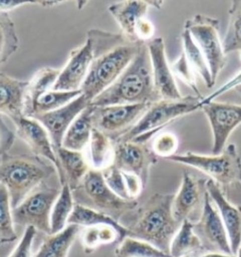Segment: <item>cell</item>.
Here are the masks:
<instances>
[{
	"label": "cell",
	"mask_w": 241,
	"mask_h": 257,
	"mask_svg": "<svg viewBox=\"0 0 241 257\" xmlns=\"http://www.w3.org/2000/svg\"><path fill=\"white\" fill-rule=\"evenodd\" d=\"M192 228L201 242L203 250L233 254L222 219L211 201L207 191L204 195L203 211Z\"/></svg>",
	"instance_id": "8fae6325"
},
{
	"label": "cell",
	"mask_w": 241,
	"mask_h": 257,
	"mask_svg": "<svg viewBox=\"0 0 241 257\" xmlns=\"http://www.w3.org/2000/svg\"><path fill=\"white\" fill-rule=\"evenodd\" d=\"M72 194L75 204L101 212L119 222L139 206L137 200H125L115 194L105 183L102 172L92 169L72 190Z\"/></svg>",
	"instance_id": "8992f818"
},
{
	"label": "cell",
	"mask_w": 241,
	"mask_h": 257,
	"mask_svg": "<svg viewBox=\"0 0 241 257\" xmlns=\"http://www.w3.org/2000/svg\"><path fill=\"white\" fill-rule=\"evenodd\" d=\"M228 14V28L222 42L225 55L241 51V1H232Z\"/></svg>",
	"instance_id": "1f68e13d"
},
{
	"label": "cell",
	"mask_w": 241,
	"mask_h": 257,
	"mask_svg": "<svg viewBox=\"0 0 241 257\" xmlns=\"http://www.w3.org/2000/svg\"><path fill=\"white\" fill-rule=\"evenodd\" d=\"M36 228L28 226L23 234L20 241L9 257H32V244L36 235Z\"/></svg>",
	"instance_id": "f35d334b"
},
{
	"label": "cell",
	"mask_w": 241,
	"mask_h": 257,
	"mask_svg": "<svg viewBox=\"0 0 241 257\" xmlns=\"http://www.w3.org/2000/svg\"><path fill=\"white\" fill-rule=\"evenodd\" d=\"M146 45L150 55L154 84L159 97L163 100L182 98L173 70L168 62L164 40L161 37L152 39Z\"/></svg>",
	"instance_id": "e0dca14e"
},
{
	"label": "cell",
	"mask_w": 241,
	"mask_h": 257,
	"mask_svg": "<svg viewBox=\"0 0 241 257\" xmlns=\"http://www.w3.org/2000/svg\"><path fill=\"white\" fill-rule=\"evenodd\" d=\"M181 39L183 44L182 52L185 54L188 60V64L195 73L196 76L198 75L202 77L206 88L210 89L215 85V83L213 82L210 69L208 67V64L203 56V52L201 51L199 46H197L190 32L186 28H184L183 30V32L181 34Z\"/></svg>",
	"instance_id": "83f0119b"
},
{
	"label": "cell",
	"mask_w": 241,
	"mask_h": 257,
	"mask_svg": "<svg viewBox=\"0 0 241 257\" xmlns=\"http://www.w3.org/2000/svg\"><path fill=\"white\" fill-rule=\"evenodd\" d=\"M218 24L219 21L216 18L198 14L188 19L184 25V28L190 32L197 46L203 52L210 69L214 83H216L218 75L224 68L227 61L218 35Z\"/></svg>",
	"instance_id": "9c48e42d"
},
{
	"label": "cell",
	"mask_w": 241,
	"mask_h": 257,
	"mask_svg": "<svg viewBox=\"0 0 241 257\" xmlns=\"http://www.w3.org/2000/svg\"><path fill=\"white\" fill-rule=\"evenodd\" d=\"M150 106V104L93 106V127L115 143L135 125Z\"/></svg>",
	"instance_id": "30bf717a"
},
{
	"label": "cell",
	"mask_w": 241,
	"mask_h": 257,
	"mask_svg": "<svg viewBox=\"0 0 241 257\" xmlns=\"http://www.w3.org/2000/svg\"><path fill=\"white\" fill-rule=\"evenodd\" d=\"M179 141L175 134L169 131L158 132L152 142L150 148L157 158L169 159L175 155Z\"/></svg>",
	"instance_id": "d590c367"
},
{
	"label": "cell",
	"mask_w": 241,
	"mask_h": 257,
	"mask_svg": "<svg viewBox=\"0 0 241 257\" xmlns=\"http://www.w3.org/2000/svg\"><path fill=\"white\" fill-rule=\"evenodd\" d=\"M60 193V189L50 187L45 182L39 185L13 209L15 225L32 226L47 235L51 234L50 216Z\"/></svg>",
	"instance_id": "ba28073f"
},
{
	"label": "cell",
	"mask_w": 241,
	"mask_h": 257,
	"mask_svg": "<svg viewBox=\"0 0 241 257\" xmlns=\"http://www.w3.org/2000/svg\"><path fill=\"white\" fill-rule=\"evenodd\" d=\"M92 46L89 39L82 46L74 49L64 67L60 69V75L53 87L54 91H80L89 74L92 61Z\"/></svg>",
	"instance_id": "2e32d148"
},
{
	"label": "cell",
	"mask_w": 241,
	"mask_h": 257,
	"mask_svg": "<svg viewBox=\"0 0 241 257\" xmlns=\"http://www.w3.org/2000/svg\"><path fill=\"white\" fill-rule=\"evenodd\" d=\"M236 257H241V245L240 247H239V249H238V251H237V254H236Z\"/></svg>",
	"instance_id": "7dc6e473"
},
{
	"label": "cell",
	"mask_w": 241,
	"mask_h": 257,
	"mask_svg": "<svg viewBox=\"0 0 241 257\" xmlns=\"http://www.w3.org/2000/svg\"><path fill=\"white\" fill-rule=\"evenodd\" d=\"M75 207L72 189L67 184L62 186L57 201L53 205L50 216L51 234L61 232L68 225V219Z\"/></svg>",
	"instance_id": "f546056e"
},
{
	"label": "cell",
	"mask_w": 241,
	"mask_h": 257,
	"mask_svg": "<svg viewBox=\"0 0 241 257\" xmlns=\"http://www.w3.org/2000/svg\"><path fill=\"white\" fill-rule=\"evenodd\" d=\"M149 7L148 1L134 0L115 3L107 10L120 26L122 34L132 42H138L136 38V29L140 21L146 17Z\"/></svg>",
	"instance_id": "44dd1931"
},
{
	"label": "cell",
	"mask_w": 241,
	"mask_h": 257,
	"mask_svg": "<svg viewBox=\"0 0 241 257\" xmlns=\"http://www.w3.org/2000/svg\"><path fill=\"white\" fill-rule=\"evenodd\" d=\"M81 94V91H60L51 90L47 91L36 101L31 117L58 109L61 106L67 105L68 103L80 96Z\"/></svg>",
	"instance_id": "836d02e7"
},
{
	"label": "cell",
	"mask_w": 241,
	"mask_h": 257,
	"mask_svg": "<svg viewBox=\"0 0 241 257\" xmlns=\"http://www.w3.org/2000/svg\"><path fill=\"white\" fill-rule=\"evenodd\" d=\"M241 85V72L238 73L236 76H233L232 79H230L227 83L222 85L219 89H218L217 91L212 92L211 94H209L207 97H204L201 102V105L203 106V104H206V103H209L211 101H215V99L218 98L220 95L224 94L227 91H230V90H233L235 87ZM202 108V107H201Z\"/></svg>",
	"instance_id": "ee69618b"
},
{
	"label": "cell",
	"mask_w": 241,
	"mask_h": 257,
	"mask_svg": "<svg viewBox=\"0 0 241 257\" xmlns=\"http://www.w3.org/2000/svg\"><path fill=\"white\" fill-rule=\"evenodd\" d=\"M157 162L158 158L146 144L114 143L113 165L122 172L139 176L144 187L148 183L151 167Z\"/></svg>",
	"instance_id": "5bb4252c"
},
{
	"label": "cell",
	"mask_w": 241,
	"mask_h": 257,
	"mask_svg": "<svg viewBox=\"0 0 241 257\" xmlns=\"http://www.w3.org/2000/svg\"><path fill=\"white\" fill-rule=\"evenodd\" d=\"M102 174L104 176L105 183L115 194L125 200H130L128 197L126 181L122 171L114 165H111L102 171Z\"/></svg>",
	"instance_id": "74e56055"
},
{
	"label": "cell",
	"mask_w": 241,
	"mask_h": 257,
	"mask_svg": "<svg viewBox=\"0 0 241 257\" xmlns=\"http://www.w3.org/2000/svg\"><path fill=\"white\" fill-rule=\"evenodd\" d=\"M201 109L212 130V154L219 155L225 149L228 138L241 123V105L211 101L203 104Z\"/></svg>",
	"instance_id": "7c38bea8"
},
{
	"label": "cell",
	"mask_w": 241,
	"mask_h": 257,
	"mask_svg": "<svg viewBox=\"0 0 241 257\" xmlns=\"http://www.w3.org/2000/svg\"><path fill=\"white\" fill-rule=\"evenodd\" d=\"M74 224L79 227L100 226L108 225L111 226L118 233V240L123 241L128 236V230L127 227L119 221L112 219L111 217L103 214L101 212L93 210L89 207L80 204H75L74 210L68 219V225Z\"/></svg>",
	"instance_id": "cb8c5ba5"
},
{
	"label": "cell",
	"mask_w": 241,
	"mask_h": 257,
	"mask_svg": "<svg viewBox=\"0 0 241 257\" xmlns=\"http://www.w3.org/2000/svg\"><path fill=\"white\" fill-rule=\"evenodd\" d=\"M80 228L69 224L60 233L47 235L34 257H68L69 250L79 234Z\"/></svg>",
	"instance_id": "484cf974"
},
{
	"label": "cell",
	"mask_w": 241,
	"mask_h": 257,
	"mask_svg": "<svg viewBox=\"0 0 241 257\" xmlns=\"http://www.w3.org/2000/svg\"><path fill=\"white\" fill-rule=\"evenodd\" d=\"M173 198L174 194L152 195L126 226L128 236L148 242L170 255L171 243L182 224L173 217Z\"/></svg>",
	"instance_id": "3957f363"
},
{
	"label": "cell",
	"mask_w": 241,
	"mask_h": 257,
	"mask_svg": "<svg viewBox=\"0 0 241 257\" xmlns=\"http://www.w3.org/2000/svg\"><path fill=\"white\" fill-rule=\"evenodd\" d=\"M0 159V185L8 189L13 209L39 185L57 174L55 167L36 156L5 154Z\"/></svg>",
	"instance_id": "277c9868"
},
{
	"label": "cell",
	"mask_w": 241,
	"mask_h": 257,
	"mask_svg": "<svg viewBox=\"0 0 241 257\" xmlns=\"http://www.w3.org/2000/svg\"><path fill=\"white\" fill-rule=\"evenodd\" d=\"M206 191L225 226L232 253L236 255L241 245V206L231 204L222 189L211 179L206 181Z\"/></svg>",
	"instance_id": "d6986e66"
},
{
	"label": "cell",
	"mask_w": 241,
	"mask_h": 257,
	"mask_svg": "<svg viewBox=\"0 0 241 257\" xmlns=\"http://www.w3.org/2000/svg\"><path fill=\"white\" fill-rule=\"evenodd\" d=\"M4 243H5V242H4V241L0 242V246H1V245H2V244H4Z\"/></svg>",
	"instance_id": "c3c4849f"
},
{
	"label": "cell",
	"mask_w": 241,
	"mask_h": 257,
	"mask_svg": "<svg viewBox=\"0 0 241 257\" xmlns=\"http://www.w3.org/2000/svg\"><path fill=\"white\" fill-rule=\"evenodd\" d=\"M171 68L173 70V75L179 77L184 83L187 84V86L195 92L197 97L203 98L197 87L195 73L188 64V61L185 54L183 52L180 54L179 58L172 63Z\"/></svg>",
	"instance_id": "8d00e7d4"
},
{
	"label": "cell",
	"mask_w": 241,
	"mask_h": 257,
	"mask_svg": "<svg viewBox=\"0 0 241 257\" xmlns=\"http://www.w3.org/2000/svg\"><path fill=\"white\" fill-rule=\"evenodd\" d=\"M161 100L156 91L150 55L143 44L134 60L114 83L90 103L105 106L132 104H153Z\"/></svg>",
	"instance_id": "7a4b0ae2"
},
{
	"label": "cell",
	"mask_w": 241,
	"mask_h": 257,
	"mask_svg": "<svg viewBox=\"0 0 241 257\" xmlns=\"http://www.w3.org/2000/svg\"><path fill=\"white\" fill-rule=\"evenodd\" d=\"M240 60H241V56H240Z\"/></svg>",
	"instance_id": "816d5d0a"
},
{
	"label": "cell",
	"mask_w": 241,
	"mask_h": 257,
	"mask_svg": "<svg viewBox=\"0 0 241 257\" xmlns=\"http://www.w3.org/2000/svg\"><path fill=\"white\" fill-rule=\"evenodd\" d=\"M29 81H23L0 73V115L12 121L24 116L25 94Z\"/></svg>",
	"instance_id": "ffe728a7"
},
{
	"label": "cell",
	"mask_w": 241,
	"mask_h": 257,
	"mask_svg": "<svg viewBox=\"0 0 241 257\" xmlns=\"http://www.w3.org/2000/svg\"><path fill=\"white\" fill-rule=\"evenodd\" d=\"M87 39L91 43L93 58L80 91L91 103L116 81L144 43L132 42L122 33L98 29L88 31Z\"/></svg>",
	"instance_id": "6da1fadb"
},
{
	"label": "cell",
	"mask_w": 241,
	"mask_h": 257,
	"mask_svg": "<svg viewBox=\"0 0 241 257\" xmlns=\"http://www.w3.org/2000/svg\"><path fill=\"white\" fill-rule=\"evenodd\" d=\"M155 27L147 17L143 18L138 24L136 29V38L138 42L147 44L152 39H154Z\"/></svg>",
	"instance_id": "7bdbcfd3"
},
{
	"label": "cell",
	"mask_w": 241,
	"mask_h": 257,
	"mask_svg": "<svg viewBox=\"0 0 241 257\" xmlns=\"http://www.w3.org/2000/svg\"><path fill=\"white\" fill-rule=\"evenodd\" d=\"M206 179H198L187 170L183 171L182 182L177 193L174 194L173 214L174 219L182 223L200 208L203 209L204 195L206 192Z\"/></svg>",
	"instance_id": "ac0fdd59"
},
{
	"label": "cell",
	"mask_w": 241,
	"mask_h": 257,
	"mask_svg": "<svg viewBox=\"0 0 241 257\" xmlns=\"http://www.w3.org/2000/svg\"><path fill=\"white\" fill-rule=\"evenodd\" d=\"M15 139V132L5 122L3 116L0 115V159L10 151Z\"/></svg>",
	"instance_id": "b9f144b4"
},
{
	"label": "cell",
	"mask_w": 241,
	"mask_h": 257,
	"mask_svg": "<svg viewBox=\"0 0 241 257\" xmlns=\"http://www.w3.org/2000/svg\"><path fill=\"white\" fill-rule=\"evenodd\" d=\"M197 257H236V255L220 253V252H208V253H206V254H203V255H201V256Z\"/></svg>",
	"instance_id": "f6af8a7d"
},
{
	"label": "cell",
	"mask_w": 241,
	"mask_h": 257,
	"mask_svg": "<svg viewBox=\"0 0 241 257\" xmlns=\"http://www.w3.org/2000/svg\"><path fill=\"white\" fill-rule=\"evenodd\" d=\"M90 168L102 172L113 165L114 142L96 128L92 129L89 144Z\"/></svg>",
	"instance_id": "4316f807"
},
{
	"label": "cell",
	"mask_w": 241,
	"mask_h": 257,
	"mask_svg": "<svg viewBox=\"0 0 241 257\" xmlns=\"http://www.w3.org/2000/svg\"><path fill=\"white\" fill-rule=\"evenodd\" d=\"M203 99L196 95H188L177 100L161 99L151 104L135 125L115 143L146 144L170 122L201 109Z\"/></svg>",
	"instance_id": "5b68a950"
},
{
	"label": "cell",
	"mask_w": 241,
	"mask_h": 257,
	"mask_svg": "<svg viewBox=\"0 0 241 257\" xmlns=\"http://www.w3.org/2000/svg\"><path fill=\"white\" fill-rule=\"evenodd\" d=\"M56 154L64 174L65 185L67 184L70 189L74 190L91 169L90 162L82 152L71 151L60 147Z\"/></svg>",
	"instance_id": "d4e9b609"
},
{
	"label": "cell",
	"mask_w": 241,
	"mask_h": 257,
	"mask_svg": "<svg viewBox=\"0 0 241 257\" xmlns=\"http://www.w3.org/2000/svg\"><path fill=\"white\" fill-rule=\"evenodd\" d=\"M169 160L201 171L216 182L223 192L237 183L241 184V159L235 144L227 145L223 151L216 156L187 152L183 155L175 154Z\"/></svg>",
	"instance_id": "52a82bcc"
},
{
	"label": "cell",
	"mask_w": 241,
	"mask_h": 257,
	"mask_svg": "<svg viewBox=\"0 0 241 257\" xmlns=\"http://www.w3.org/2000/svg\"><path fill=\"white\" fill-rule=\"evenodd\" d=\"M100 226L86 227L83 230L81 242L86 253H90L102 245L100 239Z\"/></svg>",
	"instance_id": "60d3db41"
},
{
	"label": "cell",
	"mask_w": 241,
	"mask_h": 257,
	"mask_svg": "<svg viewBox=\"0 0 241 257\" xmlns=\"http://www.w3.org/2000/svg\"><path fill=\"white\" fill-rule=\"evenodd\" d=\"M90 105V101L81 94L64 106L47 113L38 114L31 118L45 127L50 137L53 148L57 152L62 146L63 138L72 122Z\"/></svg>",
	"instance_id": "9a60e30c"
},
{
	"label": "cell",
	"mask_w": 241,
	"mask_h": 257,
	"mask_svg": "<svg viewBox=\"0 0 241 257\" xmlns=\"http://www.w3.org/2000/svg\"><path fill=\"white\" fill-rule=\"evenodd\" d=\"M183 257H191L190 255H187V256H183Z\"/></svg>",
	"instance_id": "f907efd6"
},
{
	"label": "cell",
	"mask_w": 241,
	"mask_h": 257,
	"mask_svg": "<svg viewBox=\"0 0 241 257\" xmlns=\"http://www.w3.org/2000/svg\"><path fill=\"white\" fill-rule=\"evenodd\" d=\"M16 133L25 144L30 147L38 158L49 161L55 167L61 187L65 185L64 174L56 152L53 148L50 137L45 127L33 118L22 116L13 120Z\"/></svg>",
	"instance_id": "4fadbf2b"
},
{
	"label": "cell",
	"mask_w": 241,
	"mask_h": 257,
	"mask_svg": "<svg viewBox=\"0 0 241 257\" xmlns=\"http://www.w3.org/2000/svg\"><path fill=\"white\" fill-rule=\"evenodd\" d=\"M60 72V69L45 67L40 69L33 76L26 90L24 116L31 117L36 101L45 92L53 90Z\"/></svg>",
	"instance_id": "603a6c76"
},
{
	"label": "cell",
	"mask_w": 241,
	"mask_h": 257,
	"mask_svg": "<svg viewBox=\"0 0 241 257\" xmlns=\"http://www.w3.org/2000/svg\"><path fill=\"white\" fill-rule=\"evenodd\" d=\"M1 241H4V242H5V243H8V242L5 241V240H2V239H0V242H1Z\"/></svg>",
	"instance_id": "681fc988"
},
{
	"label": "cell",
	"mask_w": 241,
	"mask_h": 257,
	"mask_svg": "<svg viewBox=\"0 0 241 257\" xmlns=\"http://www.w3.org/2000/svg\"><path fill=\"white\" fill-rule=\"evenodd\" d=\"M13 218V207L8 189L0 185V239L13 242L17 238Z\"/></svg>",
	"instance_id": "e575fe53"
},
{
	"label": "cell",
	"mask_w": 241,
	"mask_h": 257,
	"mask_svg": "<svg viewBox=\"0 0 241 257\" xmlns=\"http://www.w3.org/2000/svg\"><path fill=\"white\" fill-rule=\"evenodd\" d=\"M202 249L201 242L193 231L192 222L188 219L184 220L172 240L170 255L172 257L187 256Z\"/></svg>",
	"instance_id": "f1b7e54d"
},
{
	"label": "cell",
	"mask_w": 241,
	"mask_h": 257,
	"mask_svg": "<svg viewBox=\"0 0 241 257\" xmlns=\"http://www.w3.org/2000/svg\"><path fill=\"white\" fill-rule=\"evenodd\" d=\"M92 112L93 106L90 105L75 118L63 138L61 147L71 151L83 152L89 146L93 129Z\"/></svg>",
	"instance_id": "7402d4cb"
},
{
	"label": "cell",
	"mask_w": 241,
	"mask_h": 257,
	"mask_svg": "<svg viewBox=\"0 0 241 257\" xmlns=\"http://www.w3.org/2000/svg\"><path fill=\"white\" fill-rule=\"evenodd\" d=\"M19 48V37L9 13H0V67Z\"/></svg>",
	"instance_id": "4dcf8cb0"
},
{
	"label": "cell",
	"mask_w": 241,
	"mask_h": 257,
	"mask_svg": "<svg viewBox=\"0 0 241 257\" xmlns=\"http://www.w3.org/2000/svg\"><path fill=\"white\" fill-rule=\"evenodd\" d=\"M115 257H172L148 242L127 236L115 249Z\"/></svg>",
	"instance_id": "d6a6232c"
},
{
	"label": "cell",
	"mask_w": 241,
	"mask_h": 257,
	"mask_svg": "<svg viewBox=\"0 0 241 257\" xmlns=\"http://www.w3.org/2000/svg\"><path fill=\"white\" fill-rule=\"evenodd\" d=\"M63 1H37V0H0V13H9L24 5H39L44 8H51Z\"/></svg>",
	"instance_id": "ab89813d"
},
{
	"label": "cell",
	"mask_w": 241,
	"mask_h": 257,
	"mask_svg": "<svg viewBox=\"0 0 241 257\" xmlns=\"http://www.w3.org/2000/svg\"><path fill=\"white\" fill-rule=\"evenodd\" d=\"M233 91H235V92H236V94H238V95L241 97V85L237 86V87H235V88L233 89Z\"/></svg>",
	"instance_id": "bcb514c9"
}]
</instances>
